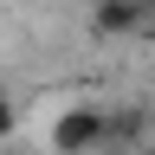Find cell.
<instances>
[{
  "instance_id": "cell-5",
  "label": "cell",
  "mask_w": 155,
  "mask_h": 155,
  "mask_svg": "<svg viewBox=\"0 0 155 155\" xmlns=\"http://www.w3.org/2000/svg\"><path fill=\"white\" fill-rule=\"evenodd\" d=\"M142 13H155V0H142Z\"/></svg>"
},
{
  "instance_id": "cell-3",
  "label": "cell",
  "mask_w": 155,
  "mask_h": 155,
  "mask_svg": "<svg viewBox=\"0 0 155 155\" xmlns=\"http://www.w3.org/2000/svg\"><path fill=\"white\" fill-rule=\"evenodd\" d=\"M110 149H149V110L142 104H123V110H110Z\"/></svg>"
},
{
  "instance_id": "cell-1",
  "label": "cell",
  "mask_w": 155,
  "mask_h": 155,
  "mask_svg": "<svg viewBox=\"0 0 155 155\" xmlns=\"http://www.w3.org/2000/svg\"><path fill=\"white\" fill-rule=\"evenodd\" d=\"M97 149H110V110H104V104H71V110H58V123H52V155H97Z\"/></svg>"
},
{
  "instance_id": "cell-6",
  "label": "cell",
  "mask_w": 155,
  "mask_h": 155,
  "mask_svg": "<svg viewBox=\"0 0 155 155\" xmlns=\"http://www.w3.org/2000/svg\"><path fill=\"white\" fill-rule=\"evenodd\" d=\"M136 155H155V142H149V149H136Z\"/></svg>"
},
{
  "instance_id": "cell-2",
  "label": "cell",
  "mask_w": 155,
  "mask_h": 155,
  "mask_svg": "<svg viewBox=\"0 0 155 155\" xmlns=\"http://www.w3.org/2000/svg\"><path fill=\"white\" fill-rule=\"evenodd\" d=\"M142 0H97V7H91V32L97 39H123V32H136V26H142Z\"/></svg>"
},
{
  "instance_id": "cell-4",
  "label": "cell",
  "mask_w": 155,
  "mask_h": 155,
  "mask_svg": "<svg viewBox=\"0 0 155 155\" xmlns=\"http://www.w3.org/2000/svg\"><path fill=\"white\" fill-rule=\"evenodd\" d=\"M13 129H19V110H13V97H0V142H7Z\"/></svg>"
}]
</instances>
